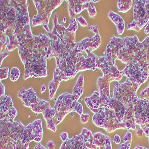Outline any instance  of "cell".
<instances>
[{"instance_id": "cell-37", "label": "cell", "mask_w": 149, "mask_h": 149, "mask_svg": "<svg viewBox=\"0 0 149 149\" xmlns=\"http://www.w3.org/2000/svg\"><path fill=\"white\" fill-rule=\"evenodd\" d=\"M60 138L63 142L69 139V135L67 132H62L60 134Z\"/></svg>"}, {"instance_id": "cell-23", "label": "cell", "mask_w": 149, "mask_h": 149, "mask_svg": "<svg viewBox=\"0 0 149 149\" xmlns=\"http://www.w3.org/2000/svg\"><path fill=\"white\" fill-rule=\"evenodd\" d=\"M84 82V76L82 74H81L73 89L72 94L77 100H79L84 93V89H83Z\"/></svg>"}, {"instance_id": "cell-33", "label": "cell", "mask_w": 149, "mask_h": 149, "mask_svg": "<svg viewBox=\"0 0 149 149\" xmlns=\"http://www.w3.org/2000/svg\"><path fill=\"white\" fill-rule=\"evenodd\" d=\"M78 20V22L81 24V25L83 27H85L88 26V23L86 22L85 19L82 17V16H79V17H78V19H77Z\"/></svg>"}, {"instance_id": "cell-46", "label": "cell", "mask_w": 149, "mask_h": 149, "mask_svg": "<svg viewBox=\"0 0 149 149\" xmlns=\"http://www.w3.org/2000/svg\"><path fill=\"white\" fill-rule=\"evenodd\" d=\"M45 90H46V87H45V86L44 85H42V89H41V93L42 94L44 91H45Z\"/></svg>"}, {"instance_id": "cell-28", "label": "cell", "mask_w": 149, "mask_h": 149, "mask_svg": "<svg viewBox=\"0 0 149 149\" xmlns=\"http://www.w3.org/2000/svg\"><path fill=\"white\" fill-rule=\"evenodd\" d=\"M88 13H89V16L91 18H94L95 16H96V14H97V11H96V9L94 7V6L93 5V1H91L90 3V5H89V7L88 8Z\"/></svg>"}, {"instance_id": "cell-12", "label": "cell", "mask_w": 149, "mask_h": 149, "mask_svg": "<svg viewBox=\"0 0 149 149\" xmlns=\"http://www.w3.org/2000/svg\"><path fill=\"white\" fill-rule=\"evenodd\" d=\"M43 137V130L42 128V120L37 119L32 123L29 124L24 128L22 143L23 145H25L28 143L35 141L40 143Z\"/></svg>"}, {"instance_id": "cell-3", "label": "cell", "mask_w": 149, "mask_h": 149, "mask_svg": "<svg viewBox=\"0 0 149 149\" xmlns=\"http://www.w3.org/2000/svg\"><path fill=\"white\" fill-rule=\"evenodd\" d=\"M1 122V149H28L29 143L23 145V134L26 127L19 121L11 122L4 118Z\"/></svg>"}, {"instance_id": "cell-18", "label": "cell", "mask_w": 149, "mask_h": 149, "mask_svg": "<svg viewBox=\"0 0 149 149\" xmlns=\"http://www.w3.org/2000/svg\"><path fill=\"white\" fill-rule=\"evenodd\" d=\"M85 102L90 110L94 113H97L99 109L103 106L100 93L95 91L91 97H85Z\"/></svg>"}, {"instance_id": "cell-7", "label": "cell", "mask_w": 149, "mask_h": 149, "mask_svg": "<svg viewBox=\"0 0 149 149\" xmlns=\"http://www.w3.org/2000/svg\"><path fill=\"white\" fill-rule=\"evenodd\" d=\"M77 103L78 100L74 98L72 94L66 93L57 98L53 108L56 111V115L53 118V122L56 126L58 125L67 115L74 111Z\"/></svg>"}, {"instance_id": "cell-20", "label": "cell", "mask_w": 149, "mask_h": 149, "mask_svg": "<svg viewBox=\"0 0 149 149\" xmlns=\"http://www.w3.org/2000/svg\"><path fill=\"white\" fill-rule=\"evenodd\" d=\"M42 114L45 120H46L47 128L54 132H56V126L53 122V118L56 115V111L53 108H52L51 106H49Z\"/></svg>"}, {"instance_id": "cell-4", "label": "cell", "mask_w": 149, "mask_h": 149, "mask_svg": "<svg viewBox=\"0 0 149 149\" xmlns=\"http://www.w3.org/2000/svg\"><path fill=\"white\" fill-rule=\"evenodd\" d=\"M93 122L95 125L105 130L108 133L113 132L118 129H126L117 119L115 111L110 109L102 106L93 116Z\"/></svg>"}, {"instance_id": "cell-36", "label": "cell", "mask_w": 149, "mask_h": 149, "mask_svg": "<svg viewBox=\"0 0 149 149\" xmlns=\"http://www.w3.org/2000/svg\"><path fill=\"white\" fill-rule=\"evenodd\" d=\"M8 55H9V53L7 52H6V50H5V51H4V52L1 53V60H0V63H1V66L2 63H3V60L4 59V58L7 57Z\"/></svg>"}, {"instance_id": "cell-29", "label": "cell", "mask_w": 149, "mask_h": 149, "mask_svg": "<svg viewBox=\"0 0 149 149\" xmlns=\"http://www.w3.org/2000/svg\"><path fill=\"white\" fill-rule=\"evenodd\" d=\"M0 71H1V81L3 79H7L8 76L9 69L8 68H1Z\"/></svg>"}, {"instance_id": "cell-11", "label": "cell", "mask_w": 149, "mask_h": 149, "mask_svg": "<svg viewBox=\"0 0 149 149\" xmlns=\"http://www.w3.org/2000/svg\"><path fill=\"white\" fill-rule=\"evenodd\" d=\"M135 124L141 129L149 126V101L147 98H138L134 109Z\"/></svg>"}, {"instance_id": "cell-48", "label": "cell", "mask_w": 149, "mask_h": 149, "mask_svg": "<svg viewBox=\"0 0 149 149\" xmlns=\"http://www.w3.org/2000/svg\"><path fill=\"white\" fill-rule=\"evenodd\" d=\"M148 140H149V136H148Z\"/></svg>"}, {"instance_id": "cell-10", "label": "cell", "mask_w": 149, "mask_h": 149, "mask_svg": "<svg viewBox=\"0 0 149 149\" xmlns=\"http://www.w3.org/2000/svg\"><path fill=\"white\" fill-rule=\"evenodd\" d=\"M148 70L141 66L136 60H132L127 64L122 73L123 75H125L132 82L141 85L148 79Z\"/></svg>"}, {"instance_id": "cell-17", "label": "cell", "mask_w": 149, "mask_h": 149, "mask_svg": "<svg viewBox=\"0 0 149 149\" xmlns=\"http://www.w3.org/2000/svg\"><path fill=\"white\" fill-rule=\"evenodd\" d=\"M60 149H88V148L86 146L81 134L64 141Z\"/></svg>"}, {"instance_id": "cell-21", "label": "cell", "mask_w": 149, "mask_h": 149, "mask_svg": "<svg viewBox=\"0 0 149 149\" xmlns=\"http://www.w3.org/2000/svg\"><path fill=\"white\" fill-rule=\"evenodd\" d=\"M108 17L115 23L117 28L118 35H122L124 32V30H125V22H124L123 19L118 14H116L111 11L109 12Z\"/></svg>"}, {"instance_id": "cell-30", "label": "cell", "mask_w": 149, "mask_h": 149, "mask_svg": "<svg viewBox=\"0 0 149 149\" xmlns=\"http://www.w3.org/2000/svg\"><path fill=\"white\" fill-rule=\"evenodd\" d=\"M74 111H75V112L78 113L80 116H81L83 114V106H82V105L81 103L78 102L75 107H74Z\"/></svg>"}, {"instance_id": "cell-24", "label": "cell", "mask_w": 149, "mask_h": 149, "mask_svg": "<svg viewBox=\"0 0 149 149\" xmlns=\"http://www.w3.org/2000/svg\"><path fill=\"white\" fill-rule=\"evenodd\" d=\"M13 106V103L10 96H4L1 98V108L0 114H3L7 111L10 108Z\"/></svg>"}, {"instance_id": "cell-34", "label": "cell", "mask_w": 149, "mask_h": 149, "mask_svg": "<svg viewBox=\"0 0 149 149\" xmlns=\"http://www.w3.org/2000/svg\"><path fill=\"white\" fill-rule=\"evenodd\" d=\"M131 142H124L119 146L118 149H130Z\"/></svg>"}, {"instance_id": "cell-5", "label": "cell", "mask_w": 149, "mask_h": 149, "mask_svg": "<svg viewBox=\"0 0 149 149\" xmlns=\"http://www.w3.org/2000/svg\"><path fill=\"white\" fill-rule=\"evenodd\" d=\"M33 3L38 10V14L33 17L32 20V26H36L42 24L44 28L48 33L50 32L48 28V22L49 18L54 10L57 8L63 1H37L33 0Z\"/></svg>"}, {"instance_id": "cell-14", "label": "cell", "mask_w": 149, "mask_h": 149, "mask_svg": "<svg viewBox=\"0 0 149 149\" xmlns=\"http://www.w3.org/2000/svg\"><path fill=\"white\" fill-rule=\"evenodd\" d=\"M98 26H91L89 30L95 33V36L91 38H86L81 42H78L79 48L82 52L85 51L87 55L91 53V52L95 49L98 48L102 43V40L98 30Z\"/></svg>"}, {"instance_id": "cell-8", "label": "cell", "mask_w": 149, "mask_h": 149, "mask_svg": "<svg viewBox=\"0 0 149 149\" xmlns=\"http://www.w3.org/2000/svg\"><path fill=\"white\" fill-rule=\"evenodd\" d=\"M149 21V1L136 0L134 6V21L127 26V30L140 32Z\"/></svg>"}, {"instance_id": "cell-44", "label": "cell", "mask_w": 149, "mask_h": 149, "mask_svg": "<svg viewBox=\"0 0 149 149\" xmlns=\"http://www.w3.org/2000/svg\"><path fill=\"white\" fill-rule=\"evenodd\" d=\"M144 33L146 34H149V22H148V23L147 24V27L146 28V29L144 30Z\"/></svg>"}, {"instance_id": "cell-39", "label": "cell", "mask_w": 149, "mask_h": 149, "mask_svg": "<svg viewBox=\"0 0 149 149\" xmlns=\"http://www.w3.org/2000/svg\"><path fill=\"white\" fill-rule=\"evenodd\" d=\"M47 148L48 149H54L56 148V145L52 141H49L47 143Z\"/></svg>"}, {"instance_id": "cell-45", "label": "cell", "mask_w": 149, "mask_h": 149, "mask_svg": "<svg viewBox=\"0 0 149 149\" xmlns=\"http://www.w3.org/2000/svg\"><path fill=\"white\" fill-rule=\"evenodd\" d=\"M134 149H148L147 148H145L144 147H142V146H136Z\"/></svg>"}, {"instance_id": "cell-43", "label": "cell", "mask_w": 149, "mask_h": 149, "mask_svg": "<svg viewBox=\"0 0 149 149\" xmlns=\"http://www.w3.org/2000/svg\"><path fill=\"white\" fill-rule=\"evenodd\" d=\"M143 131H144V132L146 135V136H147V137H148L149 136V126L147 127H146L143 129Z\"/></svg>"}, {"instance_id": "cell-27", "label": "cell", "mask_w": 149, "mask_h": 149, "mask_svg": "<svg viewBox=\"0 0 149 149\" xmlns=\"http://www.w3.org/2000/svg\"><path fill=\"white\" fill-rule=\"evenodd\" d=\"M20 76V72L17 68H13L10 72V79L11 81L16 82Z\"/></svg>"}, {"instance_id": "cell-38", "label": "cell", "mask_w": 149, "mask_h": 149, "mask_svg": "<svg viewBox=\"0 0 149 149\" xmlns=\"http://www.w3.org/2000/svg\"><path fill=\"white\" fill-rule=\"evenodd\" d=\"M113 140V142L115 143H116V144H119L120 143V141H121L120 136L118 134H115Z\"/></svg>"}, {"instance_id": "cell-6", "label": "cell", "mask_w": 149, "mask_h": 149, "mask_svg": "<svg viewBox=\"0 0 149 149\" xmlns=\"http://www.w3.org/2000/svg\"><path fill=\"white\" fill-rule=\"evenodd\" d=\"M142 42H140L138 37H126L123 38V47L120 52L118 58L122 63L127 64L132 60H137L141 53Z\"/></svg>"}, {"instance_id": "cell-19", "label": "cell", "mask_w": 149, "mask_h": 149, "mask_svg": "<svg viewBox=\"0 0 149 149\" xmlns=\"http://www.w3.org/2000/svg\"><path fill=\"white\" fill-rule=\"evenodd\" d=\"M94 141L97 147H100V149H112L110 138L100 132L94 135Z\"/></svg>"}, {"instance_id": "cell-26", "label": "cell", "mask_w": 149, "mask_h": 149, "mask_svg": "<svg viewBox=\"0 0 149 149\" xmlns=\"http://www.w3.org/2000/svg\"><path fill=\"white\" fill-rule=\"evenodd\" d=\"M17 115V111L16 109V108L13 106L11 108H10L7 111L3 114H0L1 116V119H7L9 121L11 122H15V119Z\"/></svg>"}, {"instance_id": "cell-35", "label": "cell", "mask_w": 149, "mask_h": 149, "mask_svg": "<svg viewBox=\"0 0 149 149\" xmlns=\"http://www.w3.org/2000/svg\"><path fill=\"white\" fill-rule=\"evenodd\" d=\"M90 118V115L89 114H82L81 116V121L82 123L85 124L87 122Z\"/></svg>"}, {"instance_id": "cell-13", "label": "cell", "mask_w": 149, "mask_h": 149, "mask_svg": "<svg viewBox=\"0 0 149 149\" xmlns=\"http://www.w3.org/2000/svg\"><path fill=\"white\" fill-rule=\"evenodd\" d=\"M123 47V38L113 36L106 48L105 60L108 63H112L115 66V60L118 58L120 52Z\"/></svg>"}, {"instance_id": "cell-25", "label": "cell", "mask_w": 149, "mask_h": 149, "mask_svg": "<svg viewBox=\"0 0 149 149\" xmlns=\"http://www.w3.org/2000/svg\"><path fill=\"white\" fill-rule=\"evenodd\" d=\"M132 5V0H118V7L119 12L126 13L129 11Z\"/></svg>"}, {"instance_id": "cell-42", "label": "cell", "mask_w": 149, "mask_h": 149, "mask_svg": "<svg viewBox=\"0 0 149 149\" xmlns=\"http://www.w3.org/2000/svg\"><path fill=\"white\" fill-rule=\"evenodd\" d=\"M35 149H47V148H46L45 147H44L40 143H38L35 146Z\"/></svg>"}, {"instance_id": "cell-40", "label": "cell", "mask_w": 149, "mask_h": 149, "mask_svg": "<svg viewBox=\"0 0 149 149\" xmlns=\"http://www.w3.org/2000/svg\"><path fill=\"white\" fill-rule=\"evenodd\" d=\"M0 86H1V87H0V91H1V98H3L5 96V86L1 83V84H0Z\"/></svg>"}, {"instance_id": "cell-47", "label": "cell", "mask_w": 149, "mask_h": 149, "mask_svg": "<svg viewBox=\"0 0 149 149\" xmlns=\"http://www.w3.org/2000/svg\"><path fill=\"white\" fill-rule=\"evenodd\" d=\"M93 1V3H98V2H99L100 1H99V0H97V1Z\"/></svg>"}, {"instance_id": "cell-32", "label": "cell", "mask_w": 149, "mask_h": 149, "mask_svg": "<svg viewBox=\"0 0 149 149\" xmlns=\"http://www.w3.org/2000/svg\"><path fill=\"white\" fill-rule=\"evenodd\" d=\"M123 140L124 142H132V133L130 131H128L125 134V135L123 136Z\"/></svg>"}, {"instance_id": "cell-15", "label": "cell", "mask_w": 149, "mask_h": 149, "mask_svg": "<svg viewBox=\"0 0 149 149\" xmlns=\"http://www.w3.org/2000/svg\"><path fill=\"white\" fill-rule=\"evenodd\" d=\"M97 57V56L93 53L88 54L86 58H85L82 55V54H81L79 56V61L77 65L75 71H74V77L80 71H84L86 70H96L97 69L95 68Z\"/></svg>"}, {"instance_id": "cell-16", "label": "cell", "mask_w": 149, "mask_h": 149, "mask_svg": "<svg viewBox=\"0 0 149 149\" xmlns=\"http://www.w3.org/2000/svg\"><path fill=\"white\" fill-rule=\"evenodd\" d=\"M68 3V8L70 19L75 18L77 15L84 10L88 9L91 1H67Z\"/></svg>"}, {"instance_id": "cell-9", "label": "cell", "mask_w": 149, "mask_h": 149, "mask_svg": "<svg viewBox=\"0 0 149 149\" xmlns=\"http://www.w3.org/2000/svg\"><path fill=\"white\" fill-rule=\"evenodd\" d=\"M18 97L22 99L24 106L30 108L36 115L39 113H43L45 110L50 106L49 102L39 99L32 88L27 90L24 88L22 89L18 93Z\"/></svg>"}, {"instance_id": "cell-31", "label": "cell", "mask_w": 149, "mask_h": 149, "mask_svg": "<svg viewBox=\"0 0 149 149\" xmlns=\"http://www.w3.org/2000/svg\"><path fill=\"white\" fill-rule=\"evenodd\" d=\"M140 98H142V99L149 97V84L147 87L144 90L142 91V92L140 93Z\"/></svg>"}, {"instance_id": "cell-2", "label": "cell", "mask_w": 149, "mask_h": 149, "mask_svg": "<svg viewBox=\"0 0 149 149\" xmlns=\"http://www.w3.org/2000/svg\"><path fill=\"white\" fill-rule=\"evenodd\" d=\"M140 86L132 82L128 78L123 84H120L117 81L114 86L113 97L120 102L127 109L125 127L127 130H136L134 109L135 104L139 98L136 95V91Z\"/></svg>"}, {"instance_id": "cell-1", "label": "cell", "mask_w": 149, "mask_h": 149, "mask_svg": "<svg viewBox=\"0 0 149 149\" xmlns=\"http://www.w3.org/2000/svg\"><path fill=\"white\" fill-rule=\"evenodd\" d=\"M77 19L70 20L68 28L58 23L57 13L53 16L54 27L48 33L51 40L53 57L56 59V69L53 80L48 84L49 98L56 95L60 83L74 78V73L79 58L82 54L78 43L74 42L75 32L78 29Z\"/></svg>"}, {"instance_id": "cell-22", "label": "cell", "mask_w": 149, "mask_h": 149, "mask_svg": "<svg viewBox=\"0 0 149 149\" xmlns=\"http://www.w3.org/2000/svg\"><path fill=\"white\" fill-rule=\"evenodd\" d=\"M81 134L86 147L90 149L97 148V146L94 141V135H93L91 131L86 128H83Z\"/></svg>"}, {"instance_id": "cell-41", "label": "cell", "mask_w": 149, "mask_h": 149, "mask_svg": "<svg viewBox=\"0 0 149 149\" xmlns=\"http://www.w3.org/2000/svg\"><path fill=\"white\" fill-rule=\"evenodd\" d=\"M143 134H144V131L140 127L137 130V131H136V136H139V137H140V138L142 137Z\"/></svg>"}]
</instances>
